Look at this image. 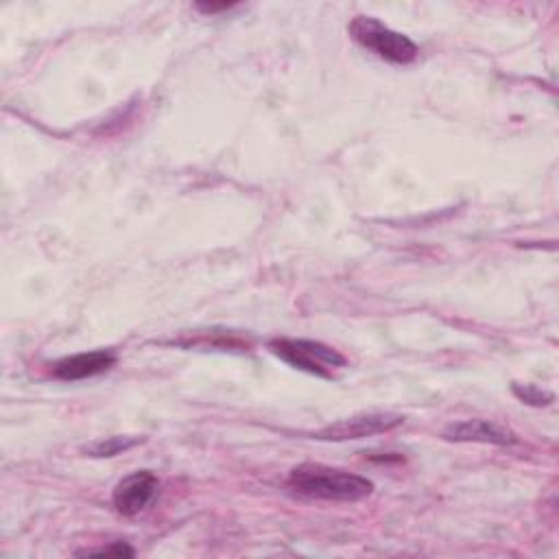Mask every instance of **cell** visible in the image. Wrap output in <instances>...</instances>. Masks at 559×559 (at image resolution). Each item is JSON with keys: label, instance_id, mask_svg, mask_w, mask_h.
<instances>
[{"label": "cell", "instance_id": "cell-1", "mask_svg": "<svg viewBox=\"0 0 559 559\" xmlns=\"http://www.w3.org/2000/svg\"><path fill=\"white\" fill-rule=\"evenodd\" d=\"M287 485L300 496L330 503H354L374 492V483L365 477L321 463H302L293 468Z\"/></svg>", "mask_w": 559, "mask_h": 559}, {"label": "cell", "instance_id": "cell-2", "mask_svg": "<svg viewBox=\"0 0 559 559\" xmlns=\"http://www.w3.org/2000/svg\"><path fill=\"white\" fill-rule=\"evenodd\" d=\"M347 31L356 45H360L363 49L371 51L390 64L405 66V64L416 62L420 55V49L411 38L390 29L388 25H383L377 18L356 16L347 25Z\"/></svg>", "mask_w": 559, "mask_h": 559}, {"label": "cell", "instance_id": "cell-3", "mask_svg": "<svg viewBox=\"0 0 559 559\" xmlns=\"http://www.w3.org/2000/svg\"><path fill=\"white\" fill-rule=\"evenodd\" d=\"M269 350L291 367L321 379H334L336 371L347 365L345 356L334 347L308 339H274Z\"/></svg>", "mask_w": 559, "mask_h": 559}, {"label": "cell", "instance_id": "cell-4", "mask_svg": "<svg viewBox=\"0 0 559 559\" xmlns=\"http://www.w3.org/2000/svg\"><path fill=\"white\" fill-rule=\"evenodd\" d=\"M405 424L403 416L396 414H365V416H354L339 420L321 431H317L313 437L323 440V442H347V440H363L371 435L390 433L398 427Z\"/></svg>", "mask_w": 559, "mask_h": 559}, {"label": "cell", "instance_id": "cell-5", "mask_svg": "<svg viewBox=\"0 0 559 559\" xmlns=\"http://www.w3.org/2000/svg\"><path fill=\"white\" fill-rule=\"evenodd\" d=\"M157 487H160L157 477L149 470H138V472L125 477L114 487V494H112L116 511L127 518L142 513L157 496Z\"/></svg>", "mask_w": 559, "mask_h": 559}, {"label": "cell", "instance_id": "cell-6", "mask_svg": "<svg viewBox=\"0 0 559 559\" xmlns=\"http://www.w3.org/2000/svg\"><path fill=\"white\" fill-rule=\"evenodd\" d=\"M444 440L459 442V444H494V446H513L518 442L516 433L490 420H463V422L448 424L444 429Z\"/></svg>", "mask_w": 559, "mask_h": 559}, {"label": "cell", "instance_id": "cell-7", "mask_svg": "<svg viewBox=\"0 0 559 559\" xmlns=\"http://www.w3.org/2000/svg\"><path fill=\"white\" fill-rule=\"evenodd\" d=\"M116 363V354L110 350L81 352L75 356H66L53 365V377L60 381H84L103 374Z\"/></svg>", "mask_w": 559, "mask_h": 559}, {"label": "cell", "instance_id": "cell-8", "mask_svg": "<svg viewBox=\"0 0 559 559\" xmlns=\"http://www.w3.org/2000/svg\"><path fill=\"white\" fill-rule=\"evenodd\" d=\"M142 442H144L142 437L116 435V437H107V440H101V442H94V444L86 446L84 453L90 455V457H99V459H103V457H116V455H120V453L131 450L134 446L142 444Z\"/></svg>", "mask_w": 559, "mask_h": 559}, {"label": "cell", "instance_id": "cell-9", "mask_svg": "<svg viewBox=\"0 0 559 559\" xmlns=\"http://www.w3.org/2000/svg\"><path fill=\"white\" fill-rule=\"evenodd\" d=\"M513 394L518 401L531 405V407H546L555 401V396L546 390H539L535 385H513Z\"/></svg>", "mask_w": 559, "mask_h": 559}, {"label": "cell", "instance_id": "cell-10", "mask_svg": "<svg viewBox=\"0 0 559 559\" xmlns=\"http://www.w3.org/2000/svg\"><path fill=\"white\" fill-rule=\"evenodd\" d=\"M77 555H116V557H120V555H134V548H129L127 544H123V542H116V544H112V546H103V548H88V550H81V552H77Z\"/></svg>", "mask_w": 559, "mask_h": 559}, {"label": "cell", "instance_id": "cell-11", "mask_svg": "<svg viewBox=\"0 0 559 559\" xmlns=\"http://www.w3.org/2000/svg\"><path fill=\"white\" fill-rule=\"evenodd\" d=\"M200 12L204 14H217V12H228L234 8V3H221V5H213V3H198L195 5Z\"/></svg>", "mask_w": 559, "mask_h": 559}]
</instances>
